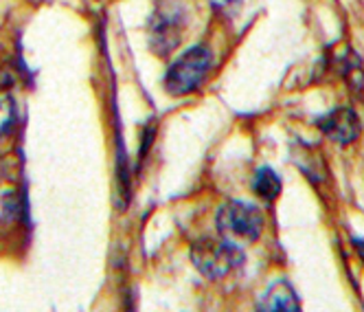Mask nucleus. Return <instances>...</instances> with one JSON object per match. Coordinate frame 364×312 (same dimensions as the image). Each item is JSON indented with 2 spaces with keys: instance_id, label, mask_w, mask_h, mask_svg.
Instances as JSON below:
<instances>
[{
  "instance_id": "1",
  "label": "nucleus",
  "mask_w": 364,
  "mask_h": 312,
  "mask_svg": "<svg viewBox=\"0 0 364 312\" xmlns=\"http://www.w3.org/2000/svg\"><path fill=\"white\" fill-rule=\"evenodd\" d=\"M196 269L209 279H222L244 264V251L224 238H202L191 249Z\"/></svg>"
},
{
  "instance_id": "2",
  "label": "nucleus",
  "mask_w": 364,
  "mask_h": 312,
  "mask_svg": "<svg viewBox=\"0 0 364 312\" xmlns=\"http://www.w3.org/2000/svg\"><path fill=\"white\" fill-rule=\"evenodd\" d=\"M213 62V53L209 46H191L189 51H185L167 71L165 75V88L169 95H187L191 90H196L202 80L206 77Z\"/></svg>"
},
{
  "instance_id": "3",
  "label": "nucleus",
  "mask_w": 364,
  "mask_h": 312,
  "mask_svg": "<svg viewBox=\"0 0 364 312\" xmlns=\"http://www.w3.org/2000/svg\"><path fill=\"white\" fill-rule=\"evenodd\" d=\"M185 31V11L176 3H159L149 20V48L156 56H169Z\"/></svg>"
},
{
  "instance_id": "4",
  "label": "nucleus",
  "mask_w": 364,
  "mask_h": 312,
  "mask_svg": "<svg viewBox=\"0 0 364 312\" xmlns=\"http://www.w3.org/2000/svg\"><path fill=\"white\" fill-rule=\"evenodd\" d=\"M215 224L222 233L255 242L259 240V236H262V231H264V214L259 212V207L255 204H248L242 200H230L218 209Z\"/></svg>"
},
{
  "instance_id": "5",
  "label": "nucleus",
  "mask_w": 364,
  "mask_h": 312,
  "mask_svg": "<svg viewBox=\"0 0 364 312\" xmlns=\"http://www.w3.org/2000/svg\"><path fill=\"white\" fill-rule=\"evenodd\" d=\"M318 128L327 139L341 145H349L360 137V119L347 106L333 108L331 113L323 115L318 119Z\"/></svg>"
},
{
  "instance_id": "6",
  "label": "nucleus",
  "mask_w": 364,
  "mask_h": 312,
  "mask_svg": "<svg viewBox=\"0 0 364 312\" xmlns=\"http://www.w3.org/2000/svg\"><path fill=\"white\" fill-rule=\"evenodd\" d=\"M257 308L266 312H299L301 301H299L294 286L288 279H279L264 293V297L259 299Z\"/></svg>"
},
{
  "instance_id": "7",
  "label": "nucleus",
  "mask_w": 364,
  "mask_h": 312,
  "mask_svg": "<svg viewBox=\"0 0 364 312\" xmlns=\"http://www.w3.org/2000/svg\"><path fill=\"white\" fill-rule=\"evenodd\" d=\"M252 192L264 200H274L281 194V178L272 167H262L252 178Z\"/></svg>"
},
{
  "instance_id": "8",
  "label": "nucleus",
  "mask_w": 364,
  "mask_h": 312,
  "mask_svg": "<svg viewBox=\"0 0 364 312\" xmlns=\"http://www.w3.org/2000/svg\"><path fill=\"white\" fill-rule=\"evenodd\" d=\"M11 103L5 99V97H0V137H3L9 125H11Z\"/></svg>"
},
{
  "instance_id": "9",
  "label": "nucleus",
  "mask_w": 364,
  "mask_h": 312,
  "mask_svg": "<svg viewBox=\"0 0 364 312\" xmlns=\"http://www.w3.org/2000/svg\"><path fill=\"white\" fill-rule=\"evenodd\" d=\"M351 242H353L355 251L360 253V257H362V262H364V240H362V238H351Z\"/></svg>"
}]
</instances>
